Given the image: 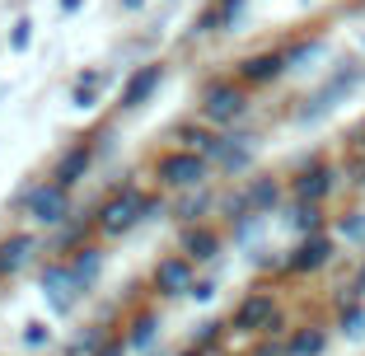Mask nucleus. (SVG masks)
Here are the masks:
<instances>
[{
    "label": "nucleus",
    "mask_w": 365,
    "mask_h": 356,
    "mask_svg": "<svg viewBox=\"0 0 365 356\" xmlns=\"http://www.w3.org/2000/svg\"><path fill=\"white\" fill-rule=\"evenodd\" d=\"M89 155H94V151H89V146H76V151H71V155H66L61 164H56V178H52V183H56V188H66V193H71V183H76L80 173L89 169Z\"/></svg>",
    "instance_id": "9d476101"
},
{
    "label": "nucleus",
    "mask_w": 365,
    "mask_h": 356,
    "mask_svg": "<svg viewBox=\"0 0 365 356\" xmlns=\"http://www.w3.org/2000/svg\"><path fill=\"white\" fill-rule=\"evenodd\" d=\"M342 328H346V333H365V310H346Z\"/></svg>",
    "instance_id": "dca6fc26"
},
{
    "label": "nucleus",
    "mask_w": 365,
    "mask_h": 356,
    "mask_svg": "<svg viewBox=\"0 0 365 356\" xmlns=\"http://www.w3.org/2000/svg\"><path fill=\"white\" fill-rule=\"evenodd\" d=\"M29 216L43 220V225H56V220L66 216V188H56V183L38 188V193L29 197Z\"/></svg>",
    "instance_id": "39448f33"
},
{
    "label": "nucleus",
    "mask_w": 365,
    "mask_h": 356,
    "mask_svg": "<svg viewBox=\"0 0 365 356\" xmlns=\"http://www.w3.org/2000/svg\"><path fill=\"white\" fill-rule=\"evenodd\" d=\"M277 324H281V310L267 291L244 295V305L235 310V328H244V333H272Z\"/></svg>",
    "instance_id": "f257e3e1"
},
{
    "label": "nucleus",
    "mask_w": 365,
    "mask_h": 356,
    "mask_svg": "<svg viewBox=\"0 0 365 356\" xmlns=\"http://www.w3.org/2000/svg\"><path fill=\"white\" fill-rule=\"evenodd\" d=\"M182 248H187V258H211V253H215V235H211V230H187Z\"/></svg>",
    "instance_id": "2eb2a0df"
},
{
    "label": "nucleus",
    "mask_w": 365,
    "mask_h": 356,
    "mask_svg": "<svg viewBox=\"0 0 365 356\" xmlns=\"http://www.w3.org/2000/svg\"><path fill=\"white\" fill-rule=\"evenodd\" d=\"M290 352L295 356H319L323 352V328H300V333L290 337Z\"/></svg>",
    "instance_id": "4468645a"
},
{
    "label": "nucleus",
    "mask_w": 365,
    "mask_h": 356,
    "mask_svg": "<svg viewBox=\"0 0 365 356\" xmlns=\"http://www.w3.org/2000/svg\"><path fill=\"white\" fill-rule=\"evenodd\" d=\"M253 356H295V352H290V342H262L253 347Z\"/></svg>",
    "instance_id": "f3484780"
},
{
    "label": "nucleus",
    "mask_w": 365,
    "mask_h": 356,
    "mask_svg": "<svg viewBox=\"0 0 365 356\" xmlns=\"http://www.w3.org/2000/svg\"><path fill=\"white\" fill-rule=\"evenodd\" d=\"M182 356H202V352H182Z\"/></svg>",
    "instance_id": "4be33fe9"
},
{
    "label": "nucleus",
    "mask_w": 365,
    "mask_h": 356,
    "mask_svg": "<svg viewBox=\"0 0 365 356\" xmlns=\"http://www.w3.org/2000/svg\"><path fill=\"white\" fill-rule=\"evenodd\" d=\"M160 178L169 188H192V183H202V178H206V160H202V155H192V151H173V155H164V160H160Z\"/></svg>",
    "instance_id": "7ed1b4c3"
},
{
    "label": "nucleus",
    "mask_w": 365,
    "mask_h": 356,
    "mask_svg": "<svg viewBox=\"0 0 365 356\" xmlns=\"http://www.w3.org/2000/svg\"><path fill=\"white\" fill-rule=\"evenodd\" d=\"M272 202H277V183H272V178H262V183L248 188V197H244L239 206H244V211H267Z\"/></svg>",
    "instance_id": "ddd939ff"
},
{
    "label": "nucleus",
    "mask_w": 365,
    "mask_h": 356,
    "mask_svg": "<svg viewBox=\"0 0 365 356\" xmlns=\"http://www.w3.org/2000/svg\"><path fill=\"white\" fill-rule=\"evenodd\" d=\"M155 286H160L164 295H182L192 291V258H169L155 268Z\"/></svg>",
    "instance_id": "0eeeda50"
},
{
    "label": "nucleus",
    "mask_w": 365,
    "mask_h": 356,
    "mask_svg": "<svg viewBox=\"0 0 365 356\" xmlns=\"http://www.w3.org/2000/svg\"><path fill=\"white\" fill-rule=\"evenodd\" d=\"M281 66H286V56H277V52H267V56H248L239 76H244L248 85H262V80H277V76H281Z\"/></svg>",
    "instance_id": "1a4fd4ad"
},
{
    "label": "nucleus",
    "mask_w": 365,
    "mask_h": 356,
    "mask_svg": "<svg viewBox=\"0 0 365 356\" xmlns=\"http://www.w3.org/2000/svg\"><path fill=\"white\" fill-rule=\"evenodd\" d=\"M202 113H206V122H235L239 113H244V89H235V85H215L211 94H206Z\"/></svg>",
    "instance_id": "20e7f679"
},
{
    "label": "nucleus",
    "mask_w": 365,
    "mask_h": 356,
    "mask_svg": "<svg viewBox=\"0 0 365 356\" xmlns=\"http://www.w3.org/2000/svg\"><path fill=\"white\" fill-rule=\"evenodd\" d=\"M328 258H333V239H328V235H309L300 248H295L290 272H314V268H323Z\"/></svg>",
    "instance_id": "6e6552de"
},
{
    "label": "nucleus",
    "mask_w": 365,
    "mask_h": 356,
    "mask_svg": "<svg viewBox=\"0 0 365 356\" xmlns=\"http://www.w3.org/2000/svg\"><path fill=\"white\" fill-rule=\"evenodd\" d=\"M29 248H33V239H29V235H14V239H5V244H0V272H14V268H24V258H29Z\"/></svg>",
    "instance_id": "f8f14e48"
},
{
    "label": "nucleus",
    "mask_w": 365,
    "mask_h": 356,
    "mask_svg": "<svg viewBox=\"0 0 365 356\" xmlns=\"http://www.w3.org/2000/svg\"><path fill=\"white\" fill-rule=\"evenodd\" d=\"M160 85V66H145V71H136V80L127 85V94H122V103L127 108H136V103H145V94Z\"/></svg>",
    "instance_id": "9b49d317"
},
{
    "label": "nucleus",
    "mask_w": 365,
    "mask_h": 356,
    "mask_svg": "<svg viewBox=\"0 0 365 356\" xmlns=\"http://www.w3.org/2000/svg\"><path fill=\"white\" fill-rule=\"evenodd\" d=\"M103 356H118V347H108V352H103Z\"/></svg>",
    "instance_id": "412c9836"
},
{
    "label": "nucleus",
    "mask_w": 365,
    "mask_h": 356,
    "mask_svg": "<svg viewBox=\"0 0 365 356\" xmlns=\"http://www.w3.org/2000/svg\"><path fill=\"white\" fill-rule=\"evenodd\" d=\"M328 193H333V169H328V164H314V169H304L300 178H295V197H300L304 206H319Z\"/></svg>",
    "instance_id": "423d86ee"
},
{
    "label": "nucleus",
    "mask_w": 365,
    "mask_h": 356,
    "mask_svg": "<svg viewBox=\"0 0 365 356\" xmlns=\"http://www.w3.org/2000/svg\"><path fill=\"white\" fill-rule=\"evenodd\" d=\"M150 328H155L150 319H140V324H136V333H131V342H145V337H150Z\"/></svg>",
    "instance_id": "6ab92c4d"
},
{
    "label": "nucleus",
    "mask_w": 365,
    "mask_h": 356,
    "mask_svg": "<svg viewBox=\"0 0 365 356\" xmlns=\"http://www.w3.org/2000/svg\"><path fill=\"white\" fill-rule=\"evenodd\" d=\"M295 220H300V230H319V206H300Z\"/></svg>",
    "instance_id": "a211bd4d"
},
{
    "label": "nucleus",
    "mask_w": 365,
    "mask_h": 356,
    "mask_svg": "<svg viewBox=\"0 0 365 356\" xmlns=\"http://www.w3.org/2000/svg\"><path fill=\"white\" fill-rule=\"evenodd\" d=\"M356 286H361V291H365V268H361V277H356Z\"/></svg>",
    "instance_id": "aec40b11"
},
{
    "label": "nucleus",
    "mask_w": 365,
    "mask_h": 356,
    "mask_svg": "<svg viewBox=\"0 0 365 356\" xmlns=\"http://www.w3.org/2000/svg\"><path fill=\"white\" fill-rule=\"evenodd\" d=\"M145 211H150V202H145V197H140L136 188H127L122 197H113V202L103 206V220H98V225H103L108 235H122V230L136 225V220L145 216Z\"/></svg>",
    "instance_id": "f03ea898"
}]
</instances>
